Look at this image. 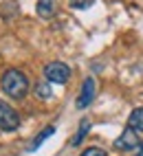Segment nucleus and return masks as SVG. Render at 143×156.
<instances>
[{"label": "nucleus", "mask_w": 143, "mask_h": 156, "mask_svg": "<svg viewBox=\"0 0 143 156\" xmlns=\"http://www.w3.org/2000/svg\"><path fill=\"white\" fill-rule=\"evenodd\" d=\"M2 90L9 97H13V99H22L29 92V77L22 70H18V68L7 70L2 75Z\"/></svg>", "instance_id": "1"}, {"label": "nucleus", "mask_w": 143, "mask_h": 156, "mask_svg": "<svg viewBox=\"0 0 143 156\" xmlns=\"http://www.w3.org/2000/svg\"><path fill=\"white\" fill-rule=\"evenodd\" d=\"M44 77L51 84H66L70 77V68L64 64V62H51L44 68Z\"/></svg>", "instance_id": "2"}, {"label": "nucleus", "mask_w": 143, "mask_h": 156, "mask_svg": "<svg viewBox=\"0 0 143 156\" xmlns=\"http://www.w3.org/2000/svg\"><path fill=\"white\" fill-rule=\"evenodd\" d=\"M18 126H20V114L9 103H5L0 99V130L13 132V130H18Z\"/></svg>", "instance_id": "3"}, {"label": "nucleus", "mask_w": 143, "mask_h": 156, "mask_svg": "<svg viewBox=\"0 0 143 156\" xmlns=\"http://www.w3.org/2000/svg\"><path fill=\"white\" fill-rule=\"evenodd\" d=\"M115 147L121 150V152H128V150H134V147H143V143L139 141L137 132L132 128H126L123 132H121V136L115 141Z\"/></svg>", "instance_id": "4"}, {"label": "nucleus", "mask_w": 143, "mask_h": 156, "mask_svg": "<svg viewBox=\"0 0 143 156\" xmlns=\"http://www.w3.org/2000/svg\"><path fill=\"white\" fill-rule=\"evenodd\" d=\"M93 99H95V79L93 77H86L84 79V86H81V95L77 97L75 106L81 110V108L90 106V101H93Z\"/></svg>", "instance_id": "5"}, {"label": "nucleus", "mask_w": 143, "mask_h": 156, "mask_svg": "<svg viewBox=\"0 0 143 156\" xmlns=\"http://www.w3.org/2000/svg\"><path fill=\"white\" fill-rule=\"evenodd\" d=\"M57 13V0H38V16L40 18H53Z\"/></svg>", "instance_id": "6"}, {"label": "nucleus", "mask_w": 143, "mask_h": 156, "mask_svg": "<svg viewBox=\"0 0 143 156\" xmlns=\"http://www.w3.org/2000/svg\"><path fill=\"white\" fill-rule=\"evenodd\" d=\"M128 128L134 132H143V108H134L128 117Z\"/></svg>", "instance_id": "7"}, {"label": "nucleus", "mask_w": 143, "mask_h": 156, "mask_svg": "<svg viewBox=\"0 0 143 156\" xmlns=\"http://www.w3.org/2000/svg\"><path fill=\"white\" fill-rule=\"evenodd\" d=\"M53 132H55V128H53V126L44 128V130L40 132V134H38V136H35L33 141H31V145H29V152H35V150H38L40 145H42V143H44V141H46V139H48V136H51Z\"/></svg>", "instance_id": "8"}, {"label": "nucleus", "mask_w": 143, "mask_h": 156, "mask_svg": "<svg viewBox=\"0 0 143 156\" xmlns=\"http://www.w3.org/2000/svg\"><path fill=\"white\" fill-rule=\"evenodd\" d=\"M88 128H90V121H88V119H84V121H81V126H79V132L73 136V141H70V143H73V145H79V143H81V139H84L86 134H88Z\"/></svg>", "instance_id": "9"}, {"label": "nucleus", "mask_w": 143, "mask_h": 156, "mask_svg": "<svg viewBox=\"0 0 143 156\" xmlns=\"http://www.w3.org/2000/svg\"><path fill=\"white\" fill-rule=\"evenodd\" d=\"M35 95H38V99H48L51 97V86L46 84V81H40V84L35 86Z\"/></svg>", "instance_id": "10"}, {"label": "nucleus", "mask_w": 143, "mask_h": 156, "mask_svg": "<svg viewBox=\"0 0 143 156\" xmlns=\"http://www.w3.org/2000/svg\"><path fill=\"white\" fill-rule=\"evenodd\" d=\"M68 2H70V7H73V9H88L95 0H68Z\"/></svg>", "instance_id": "11"}, {"label": "nucleus", "mask_w": 143, "mask_h": 156, "mask_svg": "<svg viewBox=\"0 0 143 156\" xmlns=\"http://www.w3.org/2000/svg\"><path fill=\"white\" fill-rule=\"evenodd\" d=\"M81 156H108L106 150H101V147H88L81 152Z\"/></svg>", "instance_id": "12"}]
</instances>
